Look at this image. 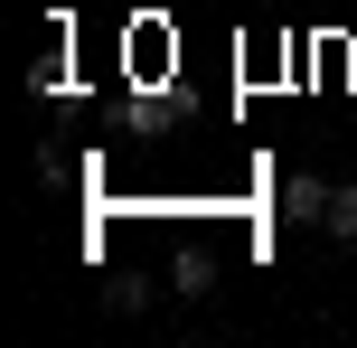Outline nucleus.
I'll list each match as a JSON object with an SVG mask.
<instances>
[{
  "mask_svg": "<svg viewBox=\"0 0 357 348\" xmlns=\"http://www.w3.org/2000/svg\"><path fill=\"white\" fill-rule=\"evenodd\" d=\"M104 311H151V282H142V273H123V282H104Z\"/></svg>",
  "mask_w": 357,
  "mask_h": 348,
  "instance_id": "7ed1b4c3",
  "label": "nucleus"
},
{
  "mask_svg": "<svg viewBox=\"0 0 357 348\" xmlns=\"http://www.w3.org/2000/svg\"><path fill=\"white\" fill-rule=\"evenodd\" d=\"M329 236L357 245V179H348V188H329Z\"/></svg>",
  "mask_w": 357,
  "mask_h": 348,
  "instance_id": "f03ea898",
  "label": "nucleus"
},
{
  "mask_svg": "<svg viewBox=\"0 0 357 348\" xmlns=\"http://www.w3.org/2000/svg\"><path fill=\"white\" fill-rule=\"evenodd\" d=\"M282 226H329V179L320 169H291L282 179Z\"/></svg>",
  "mask_w": 357,
  "mask_h": 348,
  "instance_id": "f257e3e1",
  "label": "nucleus"
},
{
  "mask_svg": "<svg viewBox=\"0 0 357 348\" xmlns=\"http://www.w3.org/2000/svg\"><path fill=\"white\" fill-rule=\"evenodd\" d=\"M29 94H66V56H38V66H29Z\"/></svg>",
  "mask_w": 357,
  "mask_h": 348,
  "instance_id": "20e7f679",
  "label": "nucleus"
}]
</instances>
